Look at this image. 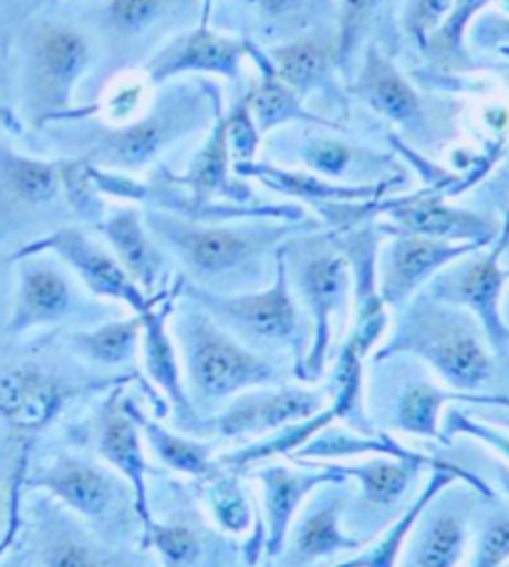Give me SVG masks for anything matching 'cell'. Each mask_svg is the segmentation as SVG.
<instances>
[{
	"label": "cell",
	"instance_id": "6da1fadb",
	"mask_svg": "<svg viewBox=\"0 0 509 567\" xmlns=\"http://www.w3.org/2000/svg\"><path fill=\"white\" fill-rule=\"evenodd\" d=\"M219 100L221 87L214 78H185L157 87L145 113L127 125L110 127L83 117L53 123L38 135H45L58 155L135 175L162 165L159 159L179 142L209 133Z\"/></svg>",
	"mask_w": 509,
	"mask_h": 567
},
{
	"label": "cell",
	"instance_id": "7a4b0ae2",
	"mask_svg": "<svg viewBox=\"0 0 509 567\" xmlns=\"http://www.w3.org/2000/svg\"><path fill=\"white\" fill-rule=\"evenodd\" d=\"M147 229L162 247L177 257L195 287L229 293L247 287L261 275L269 255L283 241L315 229V221L239 219V221H191L162 209L145 212Z\"/></svg>",
	"mask_w": 509,
	"mask_h": 567
},
{
	"label": "cell",
	"instance_id": "3957f363",
	"mask_svg": "<svg viewBox=\"0 0 509 567\" xmlns=\"http://www.w3.org/2000/svg\"><path fill=\"white\" fill-rule=\"evenodd\" d=\"M13 58L18 113L38 133L80 107L100 50L83 20L35 13L13 33Z\"/></svg>",
	"mask_w": 509,
	"mask_h": 567
},
{
	"label": "cell",
	"instance_id": "277c9868",
	"mask_svg": "<svg viewBox=\"0 0 509 567\" xmlns=\"http://www.w3.org/2000/svg\"><path fill=\"white\" fill-rule=\"evenodd\" d=\"M398 353L425 361L455 391L482 393L495 379V351L477 319L425 291L405 303L395 331L375 353V361Z\"/></svg>",
	"mask_w": 509,
	"mask_h": 567
},
{
	"label": "cell",
	"instance_id": "5b68a950",
	"mask_svg": "<svg viewBox=\"0 0 509 567\" xmlns=\"http://www.w3.org/2000/svg\"><path fill=\"white\" fill-rule=\"evenodd\" d=\"M83 3V0H77ZM83 23L97 40V65L80 90V105H90L112 78L147 63L181 30L201 23V0H90Z\"/></svg>",
	"mask_w": 509,
	"mask_h": 567
},
{
	"label": "cell",
	"instance_id": "8992f818",
	"mask_svg": "<svg viewBox=\"0 0 509 567\" xmlns=\"http://www.w3.org/2000/svg\"><path fill=\"white\" fill-rule=\"evenodd\" d=\"M345 90L351 100H359L383 123L393 125L391 130L415 150H437L455 135L460 103L440 100L417 87L413 78L395 63L393 50L381 40H371L365 45Z\"/></svg>",
	"mask_w": 509,
	"mask_h": 567
},
{
	"label": "cell",
	"instance_id": "52a82bcc",
	"mask_svg": "<svg viewBox=\"0 0 509 567\" xmlns=\"http://www.w3.org/2000/svg\"><path fill=\"white\" fill-rule=\"evenodd\" d=\"M181 297L195 301L209 317L253 349H289L293 353V373L299 377L311 343L309 319L291 289L283 247L273 251V281L267 289L217 293L185 284Z\"/></svg>",
	"mask_w": 509,
	"mask_h": 567
},
{
	"label": "cell",
	"instance_id": "ba28073f",
	"mask_svg": "<svg viewBox=\"0 0 509 567\" xmlns=\"http://www.w3.org/2000/svg\"><path fill=\"white\" fill-rule=\"evenodd\" d=\"M291 289L309 319L311 343L299 371L301 381H319L331 359L339 319L349 317L353 303L351 267L331 237L297 235L283 241Z\"/></svg>",
	"mask_w": 509,
	"mask_h": 567
},
{
	"label": "cell",
	"instance_id": "9c48e42d",
	"mask_svg": "<svg viewBox=\"0 0 509 567\" xmlns=\"http://www.w3.org/2000/svg\"><path fill=\"white\" fill-rule=\"evenodd\" d=\"M175 333L187 381L201 401L233 399L243 391L283 381L281 369L219 327L195 301L175 307Z\"/></svg>",
	"mask_w": 509,
	"mask_h": 567
},
{
	"label": "cell",
	"instance_id": "30bf717a",
	"mask_svg": "<svg viewBox=\"0 0 509 567\" xmlns=\"http://www.w3.org/2000/svg\"><path fill=\"white\" fill-rule=\"evenodd\" d=\"M351 135L319 125H289L263 137L261 150L273 157V165H297L343 185H375L407 172L395 152L363 145Z\"/></svg>",
	"mask_w": 509,
	"mask_h": 567
},
{
	"label": "cell",
	"instance_id": "8fae6325",
	"mask_svg": "<svg viewBox=\"0 0 509 567\" xmlns=\"http://www.w3.org/2000/svg\"><path fill=\"white\" fill-rule=\"evenodd\" d=\"M505 241L482 247L453 261L427 281L425 293L443 303L470 311L480 323L495 353L509 349V323L502 313L509 269L502 267Z\"/></svg>",
	"mask_w": 509,
	"mask_h": 567
},
{
	"label": "cell",
	"instance_id": "7c38bea8",
	"mask_svg": "<svg viewBox=\"0 0 509 567\" xmlns=\"http://www.w3.org/2000/svg\"><path fill=\"white\" fill-rule=\"evenodd\" d=\"M33 255L58 257L65 267L75 271L77 279L85 284L90 293H95L100 299L125 303V307L132 309V313L147 311L152 303L167 291L165 289L157 293V297H147V293L129 279L127 271L122 269L110 247L100 245V241L90 237L87 229L83 227H58L53 231H48V235L33 241H25V245L10 251L13 261Z\"/></svg>",
	"mask_w": 509,
	"mask_h": 567
},
{
	"label": "cell",
	"instance_id": "4fadbf2b",
	"mask_svg": "<svg viewBox=\"0 0 509 567\" xmlns=\"http://www.w3.org/2000/svg\"><path fill=\"white\" fill-rule=\"evenodd\" d=\"M251 40L224 33L211 25H195L167 40L139 70L152 87H162L185 78H221L241 93L243 63L249 60Z\"/></svg>",
	"mask_w": 509,
	"mask_h": 567
},
{
	"label": "cell",
	"instance_id": "5bb4252c",
	"mask_svg": "<svg viewBox=\"0 0 509 567\" xmlns=\"http://www.w3.org/2000/svg\"><path fill=\"white\" fill-rule=\"evenodd\" d=\"M263 53L269 55L283 83L293 87L303 103L315 97V103L325 105V117L349 125L353 100L339 70L335 28L311 30L287 43L263 48Z\"/></svg>",
	"mask_w": 509,
	"mask_h": 567
},
{
	"label": "cell",
	"instance_id": "9a60e30c",
	"mask_svg": "<svg viewBox=\"0 0 509 567\" xmlns=\"http://www.w3.org/2000/svg\"><path fill=\"white\" fill-rule=\"evenodd\" d=\"M55 207H67L58 157H40L0 140V249Z\"/></svg>",
	"mask_w": 509,
	"mask_h": 567
},
{
	"label": "cell",
	"instance_id": "2e32d148",
	"mask_svg": "<svg viewBox=\"0 0 509 567\" xmlns=\"http://www.w3.org/2000/svg\"><path fill=\"white\" fill-rule=\"evenodd\" d=\"M378 215L388 217V227L393 229L443 241H457V245L490 247L502 231V221L485 215V212L457 207L450 197H445L440 189L433 187L413 192V195H391L381 199Z\"/></svg>",
	"mask_w": 509,
	"mask_h": 567
},
{
	"label": "cell",
	"instance_id": "e0dca14e",
	"mask_svg": "<svg viewBox=\"0 0 509 567\" xmlns=\"http://www.w3.org/2000/svg\"><path fill=\"white\" fill-rule=\"evenodd\" d=\"M383 235H391V241L378 249V289L388 309H403L417 291L427 287L437 271L450 267L470 251L482 247L457 245V241H443L411 231L393 229L381 225Z\"/></svg>",
	"mask_w": 509,
	"mask_h": 567
},
{
	"label": "cell",
	"instance_id": "ac0fdd59",
	"mask_svg": "<svg viewBox=\"0 0 509 567\" xmlns=\"http://www.w3.org/2000/svg\"><path fill=\"white\" fill-rule=\"evenodd\" d=\"M15 267V291L6 319L8 337H23L28 331L58 327L70 319L80 303L73 279L63 261L48 255L20 257Z\"/></svg>",
	"mask_w": 509,
	"mask_h": 567
},
{
	"label": "cell",
	"instance_id": "d6986e66",
	"mask_svg": "<svg viewBox=\"0 0 509 567\" xmlns=\"http://www.w3.org/2000/svg\"><path fill=\"white\" fill-rule=\"evenodd\" d=\"M381 227H355L351 231H333L339 249L349 259L353 279V327L349 341L368 359L378 347L391 323V313L378 289V247Z\"/></svg>",
	"mask_w": 509,
	"mask_h": 567
},
{
	"label": "cell",
	"instance_id": "ffe728a7",
	"mask_svg": "<svg viewBox=\"0 0 509 567\" xmlns=\"http://www.w3.org/2000/svg\"><path fill=\"white\" fill-rule=\"evenodd\" d=\"M75 393L38 363H0V421L20 435L43 431Z\"/></svg>",
	"mask_w": 509,
	"mask_h": 567
},
{
	"label": "cell",
	"instance_id": "44dd1931",
	"mask_svg": "<svg viewBox=\"0 0 509 567\" xmlns=\"http://www.w3.org/2000/svg\"><path fill=\"white\" fill-rule=\"evenodd\" d=\"M323 409V396L301 386L243 391L211 421V429L224 439L269 435L283 425L315 416Z\"/></svg>",
	"mask_w": 509,
	"mask_h": 567
},
{
	"label": "cell",
	"instance_id": "7402d4cb",
	"mask_svg": "<svg viewBox=\"0 0 509 567\" xmlns=\"http://www.w3.org/2000/svg\"><path fill=\"white\" fill-rule=\"evenodd\" d=\"M233 175L251 177L261 182L263 187L279 195H287L291 199H299L303 205L313 209L329 207V205H349V202H373L395 195L398 189L407 187V172L395 175L391 179L375 182V185H343V182L325 179L313 172H305L299 167H283L273 165V162H247V165H233Z\"/></svg>",
	"mask_w": 509,
	"mask_h": 567
},
{
	"label": "cell",
	"instance_id": "603a6c76",
	"mask_svg": "<svg viewBox=\"0 0 509 567\" xmlns=\"http://www.w3.org/2000/svg\"><path fill=\"white\" fill-rule=\"evenodd\" d=\"M187 279L177 277V281L162 293V297L152 303L147 311L139 313L142 319V357H145V369L149 379L157 383V389L165 393L175 413L181 421L195 419V409H191L189 393L185 389V379H181V363L177 353V343L169 333V317L175 313L177 299L181 297Z\"/></svg>",
	"mask_w": 509,
	"mask_h": 567
},
{
	"label": "cell",
	"instance_id": "cb8c5ba5",
	"mask_svg": "<svg viewBox=\"0 0 509 567\" xmlns=\"http://www.w3.org/2000/svg\"><path fill=\"white\" fill-rule=\"evenodd\" d=\"M97 231L105 237L112 255L117 257L122 269L129 279L147 293L157 297L169 289V265L159 241L147 229L145 215L137 207H117L105 215L97 225Z\"/></svg>",
	"mask_w": 509,
	"mask_h": 567
},
{
	"label": "cell",
	"instance_id": "d4e9b609",
	"mask_svg": "<svg viewBox=\"0 0 509 567\" xmlns=\"http://www.w3.org/2000/svg\"><path fill=\"white\" fill-rule=\"evenodd\" d=\"M253 478L263 488V515H267V528H263V548L277 558L287 545L291 523L297 518L301 503L319 488V485L343 483L345 473L341 465H323L319 471H291L289 465H267L253 473Z\"/></svg>",
	"mask_w": 509,
	"mask_h": 567
},
{
	"label": "cell",
	"instance_id": "484cf974",
	"mask_svg": "<svg viewBox=\"0 0 509 567\" xmlns=\"http://www.w3.org/2000/svg\"><path fill=\"white\" fill-rule=\"evenodd\" d=\"M249 60L257 78L251 80L247 87L251 115L257 120L261 135L267 137L273 130L289 127V125H319L331 130H343V133H353L351 125H343L339 120H331L321 113H315L303 100L293 93V87L283 83L281 75L273 70L269 55L263 53V48L251 43Z\"/></svg>",
	"mask_w": 509,
	"mask_h": 567
},
{
	"label": "cell",
	"instance_id": "4316f807",
	"mask_svg": "<svg viewBox=\"0 0 509 567\" xmlns=\"http://www.w3.org/2000/svg\"><path fill=\"white\" fill-rule=\"evenodd\" d=\"M247 10V30L241 38L259 48L287 43L311 30L335 28L339 0H241Z\"/></svg>",
	"mask_w": 509,
	"mask_h": 567
},
{
	"label": "cell",
	"instance_id": "83f0119b",
	"mask_svg": "<svg viewBox=\"0 0 509 567\" xmlns=\"http://www.w3.org/2000/svg\"><path fill=\"white\" fill-rule=\"evenodd\" d=\"M97 449L100 455L105 458L112 468H115L122 478L129 483L132 493H135V511L139 515L145 530L155 523L149 513L147 501V458L145 449H142V433L137 423L132 421L129 413L125 411L120 393L107 401L105 411L100 419V435H97Z\"/></svg>",
	"mask_w": 509,
	"mask_h": 567
},
{
	"label": "cell",
	"instance_id": "f1b7e54d",
	"mask_svg": "<svg viewBox=\"0 0 509 567\" xmlns=\"http://www.w3.org/2000/svg\"><path fill=\"white\" fill-rule=\"evenodd\" d=\"M455 481L467 483L472 491L482 495H492L490 485H487L480 475H475L472 471H465L460 465L447 463L443 468H433L430 481H427V485L420 491V495H417V501L411 505V508H407L378 540L371 543V548L361 550L355 558L341 563L339 567H398L401 555L405 553V543L417 528V523H420L427 508L435 503L437 495H440L447 485H453Z\"/></svg>",
	"mask_w": 509,
	"mask_h": 567
},
{
	"label": "cell",
	"instance_id": "f546056e",
	"mask_svg": "<svg viewBox=\"0 0 509 567\" xmlns=\"http://www.w3.org/2000/svg\"><path fill=\"white\" fill-rule=\"evenodd\" d=\"M30 485L55 495L70 511L90 520L107 518L117 498V483L112 481V475L75 455H60L48 471L30 481Z\"/></svg>",
	"mask_w": 509,
	"mask_h": 567
},
{
	"label": "cell",
	"instance_id": "4dcf8cb0",
	"mask_svg": "<svg viewBox=\"0 0 509 567\" xmlns=\"http://www.w3.org/2000/svg\"><path fill=\"white\" fill-rule=\"evenodd\" d=\"M450 403L509 409V396L505 393H467L443 389L433 381H413L407 383L398 403H395V425L411 435H420V439L445 441L440 421L445 406H450Z\"/></svg>",
	"mask_w": 509,
	"mask_h": 567
},
{
	"label": "cell",
	"instance_id": "1f68e13d",
	"mask_svg": "<svg viewBox=\"0 0 509 567\" xmlns=\"http://www.w3.org/2000/svg\"><path fill=\"white\" fill-rule=\"evenodd\" d=\"M413 533L415 538L398 567H460L472 538L470 513L457 505L437 508L430 520Z\"/></svg>",
	"mask_w": 509,
	"mask_h": 567
},
{
	"label": "cell",
	"instance_id": "d6a6232c",
	"mask_svg": "<svg viewBox=\"0 0 509 567\" xmlns=\"http://www.w3.org/2000/svg\"><path fill=\"white\" fill-rule=\"evenodd\" d=\"M343 503L339 498H323L311 505L293 533V560L297 565H311L339 553L363 550L368 540L345 535L341 528Z\"/></svg>",
	"mask_w": 509,
	"mask_h": 567
},
{
	"label": "cell",
	"instance_id": "836d02e7",
	"mask_svg": "<svg viewBox=\"0 0 509 567\" xmlns=\"http://www.w3.org/2000/svg\"><path fill=\"white\" fill-rule=\"evenodd\" d=\"M125 411L137 423L139 433L145 435L149 449L155 451L157 458L167 465V468L195 475V478H204L214 468H217V458H214V449L209 443H199L195 439H185V435L172 433L165 425L152 421L145 411H142L135 401L122 399Z\"/></svg>",
	"mask_w": 509,
	"mask_h": 567
},
{
	"label": "cell",
	"instance_id": "e575fe53",
	"mask_svg": "<svg viewBox=\"0 0 509 567\" xmlns=\"http://www.w3.org/2000/svg\"><path fill=\"white\" fill-rule=\"evenodd\" d=\"M490 6L492 0H455L450 16L445 18V23L437 28V33L427 43L423 55L427 58L425 70L443 75H457L465 73V70H472L467 30H470L472 20Z\"/></svg>",
	"mask_w": 509,
	"mask_h": 567
},
{
	"label": "cell",
	"instance_id": "d590c367",
	"mask_svg": "<svg viewBox=\"0 0 509 567\" xmlns=\"http://www.w3.org/2000/svg\"><path fill=\"white\" fill-rule=\"evenodd\" d=\"M335 421H339V416H335V411L329 406L325 411L315 413V416H311V419L283 425V429L273 431L269 435H261L259 441L243 445V449L219 455L217 465L239 473V471L251 468V465H257L261 461L277 458V455H293L297 451H301L311 439H315L321 431L331 429Z\"/></svg>",
	"mask_w": 509,
	"mask_h": 567
},
{
	"label": "cell",
	"instance_id": "8d00e7d4",
	"mask_svg": "<svg viewBox=\"0 0 509 567\" xmlns=\"http://www.w3.org/2000/svg\"><path fill=\"white\" fill-rule=\"evenodd\" d=\"M345 478L359 481L361 498L368 508H393L411 488L420 465L401 458H388V455H371L363 463L341 465Z\"/></svg>",
	"mask_w": 509,
	"mask_h": 567
},
{
	"label": "cell",
	"instance_id": "74e56055",
	"mask_svg": "<svg viewBox=\"0 0 509 567\" xmlns=\"http://www.w3.org/2000/svg\"><path fill=\"white\" fill-rule=\"evenodd\" d=\"M70 343L80 357L97 367H125L137 357L142 343V319L132 313L127 319L105 321L100 327L70 333Z\"/></svg>",
	"mask_w": 509,
	"mask_h": 567
},
{
	"label": "cell",
	"instance_id": "f35d334b",
	"mask_svg": "<svg viewBox=\"0 0 509 567\" xmlns=\"http://www.w3.org/2000/svg\"><path fill=\"white\" fill-rule=\"evenodd\" d=\"M388 6L391 0H339L335 40H339V70L343 83L351 80L361 53L373 40L375 28L381 25Z\"/></svg>",
	"mask_w": 509,
	"mask_h": 567
},
{
	"label": "cell",
	"instance_id": "ab89813d",
	"mask_svg": "<svg viewBox=\"0 0 509 567\" xmlns=\"http://www.w3.org/2000/svg\"><path fill=\"white\" fill-rule=\"evenodd\" d=\"M363 363L365 359L361 357V351L345 339L339 357H335V369H333L335 396H333L331 409L335 411L339 421L353 423V429L361 435H373L371 423L363 413Z\"/></svg>",
	"mask_w": 509,
	"mask_h": 567
},
{
	"label": "cell",
	"instance_id": "60d3db41",
	"mask_svg": "<svg viewBox=\"0 0 509 567\" xmlns=\"http://www.w3.org/2000/svg\"><path fill=\"white\" fill-rule=\"evenodd\" d=\"M60 187H63V199L73 215L85 221V225H100L107 215L105 197L100 195L93 179L90 162L83 157H63L58 155Z\"/></svg>",
	"mask_w": 509,
	"mask_h": 567
},
{
	"label": "cell",
	"instance_id": "b9f144b4",
	"mask_svg": "<svg viewBox=\"0 0 509 567\" xmlns=\"http://www.w3.org/2000/svg\"><path fill=\"white\" fill-rule=\"evenodd\" d=\"M209 511L224 533L241 535L251 528L253 508L237 473L219 475L209 485Z\"/></svg>",
	"mask_w": 509,
	"mask_h": 567
},
{
	"label": "cell",
	"instance_id": "7bdbcfd3",
	"mask_svg": "<svg viewBox=\"0 0 509 567\" xmlns=\"http://www.w3.org/2000/svg\"><path fill=\"white\" fill-rule=\"evenodd\" d=\"M455 0H405L401 8V35L417 55H425L427 43L437 33V28L450 16Z\"/></svg>",
	"mask_w": 509,
	"mask_h": 567
},
{
	"label": "cell",
	"instance_id": "ee69618b",
	"mask_svg": "<svg viewBox=\"0 0 509 567\" xmlns=\"http://www.w3.org/2000/svg\"><path fill=\"white\" fill-rule=\"evenodd\" d=\"M224 130H227V142L233 165H247L259 157L263 135L257 125V120L251 115L247 87L237 93L231 107L224 113Z\"/></svg>",
	"mask_w": 509,
	"mask_h": 567
},
{
	"label": "cell",
	"instance_id": "f6af8a7d",
	"mask_svg": "<svg viewBox=\"0 0 509 567\" xmlns=\"http://www.w3.org/2000/svg\"><path fill=\"white\" fill-rule=\"evenodd\" d=\"M145 545L162 555L165 567H191L199 558V538L195 530L179 523L167 525L155 520L145 530Z\"/></svg>",
	"mask_w": 509,
	"mask_h": 567
},
{
	"label": "cell",
	"instance_id": "bcb514c9",
	"mask_svg": "<svg viewBox=\"0 0 509 567\" xmlns=\"http://www.w3.org/2000/svg\"><path fill=\"white\" fill-rule=\"evenodd\" d=\"M23 133L25 125L18 113L13 35H0V140L20 137Z\"/></svg>",
	"mask_w": 509,
	"mask_h": 567
},
{
	"label": "cell",
	"instance_id": "7dc6e473",
	"mask_svg": "<svg viewBox=\"0 0 509 567\" xmlns=\"http://www.w3.org/2000/svg\"><path fill=\"white\" fill-rule=\"evenodd\" d=\"M509 563V513L490 515L477 538L475 558L470 567H505Z\"/></svg>",
	"mask_w": 509,
	"mask_h": 567
},
{
	"label": "cell",
	"instance_id": "c3c4849f",
	"mask_svg": "<svg viewBox=\"0 0 509 567\" xmlns=\"http://www.w3.org/2000/svg\"><path fill=\"white\" fill-rule=\"evenodd\" d=\"M445 441H450V435H470V439L480 441L487 449L495 451L505 463H509V433L497 429V425L475 421L463 413L460 409L450 411L445 416Z\"/></svg>",
	"mask_w": 509,
	"mask_h": 567
},
{
	"label": "cell",
	"instance_id": "681fc988",
	"mask_svg": "<svg viewBox=\"0 0 509 567\" xmlns=\"http://www.w3.org/2000/svg\"><path fill=\"white\" fill-rule=\"evenodd\" d=\"M467 45L509 58V13L482 10L467 30Z\"/></svg>",
	"mask_w": 509,
	"mask_h": 567
},
{
	"label": "cell",
	"instance_id": "f907efd6",
	"mask_svg": "<svg viewBox=\"0 0 509 567\" xmlns=\"http://www.w3.org/2000/svg\"><path fill=\"white\" fill-rule=\"evenodd\" d=\"M43 567H107V560L93 545L63 538L48 545L43 553Z\"/></svg>",
	"mask_w": 509,
	"mask_h": 567
},
{
	"label": "cell",
	"instance_id": "816d5d0a",
	"mask_svg": "<svg viewBox=\"0 0 509 567\" xmlns=\"http://www.w3.org/2000/svg\"><path fill=\"white\" fill-rule=\"evenodd\" d=\"M30 16H35L33 0H0V35H13Z\"/></svg>",
	"mask_w": 509,
	"mask_h": 567
},
{
	"label": "cell",
	"instance_id": "f5cc1de1",
	"mask_svg": "<svg viewBox=\"0 0 509 567\" xmlns=\"http://www.w3.org/2000/svg\"><path fill=\"white\" fill-rule=\"evenodd\" d=\"M219 0H201V25H209V18H211V10L217 6Z\"/></svg>",
	"mask_w": 509,
	"mask_h": 567
},
{
	"label": "cell",
	"instance_id": "db71d44e",
	"mask_svg": "<svg viewBox=\"0 0 509 567\" xmlns=\"http://www.w3.org/2000/svg\"><path fill=\"white\" fill-rule=\"evenodd\" d=\"M10 267H13V257H10V251L0 249V279H3V275Z\"/></svg>",
	"mask_w": 509,
	"mask_h": 567
},
{
	"label": "cell",
	"instance_id": "11a10c76",
	"mask_svg": "<svg viewBox=\"0 0 509 567\" xmlns=\"http://www.w3.org/2000/svg\"><path fill=\"white\" fill-rule=\"evenodd\" d=\"M500 241H505V245H509V212H507V217H505V221H502V231H500V237H497Z\"/></svg>",
	"mask_w": 509,
	"mask_h": 567
},
{
	"label": "cell",
	"instance_id": "9f6ffc18",
	"mask_svg": "<svg viewBox=\"0 0 509 567\" xmlns=\"http://www.w3.org/2000/svg\"><path fill=\"white\" fill-rule=\"evenodd\" d=\"M505 567H509V563H507V565H505Z\"/></svg>",
	"mask_w": 509,
	"mask_h": 567
}]
</instances>
